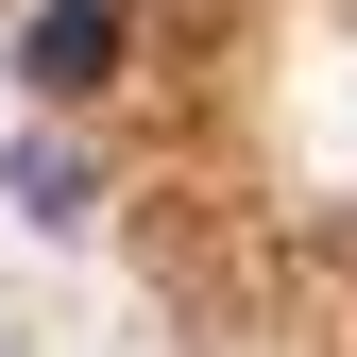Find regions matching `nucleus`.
<instances>
[{
	"mask_svg": "<svg viewBox=\"0 0 357 357\" xmlns=\"http://www.w3.org/2000/svg\"><path fill=\"white\" fill-rule=\"evenodd\" d=\"M17 68L52 85V102H85V85L119 68V0H34V17H17Z\"/></svg>",
	"mask_w": 357,
	"mask_h": 357,
	"instance_id": "f257e3e1",
	"label": "nucleus"
}]
</instances>
